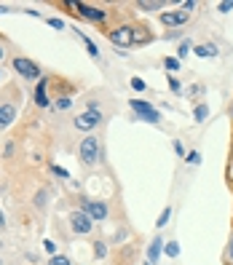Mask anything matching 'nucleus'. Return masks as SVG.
I'll return each instance as SVG.
<instances>
[{
  "label": "nucleus",
  "mask_w": 233,
  "mask_h": 265,
  "mask_svg": "<svg viewBox=\"0 0 233 265\" xmlns=\"http://www.w3.org/2000/svg\"><path fill=\"white\" fill-rule=\"evenodd\" d=\"M102 156V147H100V137H94V134H89V137L81 139V161L86 166H94L100 161Z\"/></svg>",
  "instance_id": "nucleus-1"
},
{
  "label": "nucleus",
  "mask_w": 233,
  "mask_h": 265,
  "mask_svg": "<svg viewBox=\"0 0 233 265\" xmlns=\"http://www.w3.org/2000/svg\"><path fill=\"white\" fill-rule=\"evenodd\" d=\"M164 252H166V255L171 257V260H174V257L180 255V244H177V241H169V244H164Z\"/></svg>",
  "instance_id": "nucleus-17"
},
{
  "label": "nucleus",
  "mask_w": 233,
  "mask_h": 265,
  "mask_svg": "<svg viewBox=\"0 0 233 265\" xmlns=\"http://www.w3.org/2000/svg\"><path fill=\"white\" fill-rule=\"evenodd\" d=\"M161 252H164V238H161V236H156V238L150 241V246H148V263L156 265V263H158V257H161Z\"/></svg>",
  "instance_id": "nucleus-10"
},
{
  "label": "nucleus",
  "mask_w": 233,
  "mask_h": 265,
  "mask_svg": "<svg viewBox=\"0 0 233 265\" xmlns=\"http://www.w3.org/2000/svg\"><path fill=\"white\" fill-rule=\"evenodd\" d=\"M8 11H11L8 5H0V14H8Z\"/></svg>",
  "instance_id": "nucleus-34"
},
{
  "label": "nucleus",
  "mask_w": 233,
  "mask_h": 265,
  "mask_svg": "<svg viewBox=\"0 0 233 265\" xmlns=\"http://www.w3.org/2000/svg\"><path fill=\"white\" fill-rule=\"evenodd\" d=\"M48 265H72V263H70V257H65V255H54L51 260H48Z\"/></svg>",
  "instance_id": "nucleus-22"
},
{
  "label": "nucleus",
  "mask_w": 233,
  "mask_h": 265,
  "mask_svg": "<svg viewBox=\"0 0 233 265\" xmlns=\"http://www.w3.org/2000/svg\"><path fill=\"white\" fill-rule=\"evenodd\" d=\"M67 8H75L81 16H86V19H91V22H105L107 19V11H102V8H97V5H89V3H72V0H67Z\"/></svg>",
  "instance_id": "nucleus-6"
},
{
  "label": "nucleus",
  "mask_w": 233,
  "mask_h": 265,
  "mask_svg": "<svg viewBox=\"0 0 233 265\" xmlns=\"http://www.w3.org/2000/svg\"><path fill=\"white\" fill-rule=\"evenodd\" d=\"M81 212H86L91 220H94V223H102V220L107 217V212H110V209H107V204H105V201L83 199V201H81Z\"/></svg>",
  "instance_id": "nucleus-4"
},
{
  "label": "nucleus",
  "mask_w": 233,
  "mask_h": 265,
  "mask_svg": "<svg viewBox=\"0 0 233 265\" xmlns=\"http://www.w3.org/2000/svg\"><path fill=\"white\" fill-rule=\"evenodd\" d=\"M164 5H166L164 0H139L137 8L139 11H158V8H164Z\"/></svg>",
  "instance_id": "nucleus-14"
},
{
  "label": "nucleus",
  "mask_w": 233,
  "mask_h": 265,
  "mask_svg": "<svg viewBox=\"0 0 233 265\" xmlns=\"http://www.w3.org/2000/svg\"><path fill=\"white\" fill-rule=\"evenodd\" d=\"M70 104H72L70 97H59V99H57V110H70Z\"/></svg>",
  "instance_id": "nucleus-23"
},
{
  "label": "nucleus",
  "mask_w": 233,
  "mask_h": 265,
  "mask_svg": "<svg viewBox=\"0 0 233 265\" xmlns=\"http://www.w3.org/2000/svg\"><path fill=\"white\" fill-rule=\"evenodd\" d=\"M110 43L118 48H126L134 43V30L132 27H115L113 33H110Z\"/></svg>",
  "instance_id": "nucleus-8"
},
{
  "label": "nucleus",
  "mask_w": 233,
  "mask_h": 265,
  "mask_svg": "<svg viewBox=\"0 0 233 265\" xmlns=\"http://www.w3.org/2000/svg\"><path fill=\"white\" fill-rule=\"evenodd\" d=\"M193 8H196V0H185V3H182V11H188V14H191Z\"/></svg>",
  "instance_id": "nucleus-31"
},
{
  "label": "nucleus",
  "mask_w": 233,
  "mask_h": 265,
  "mask_svg": "<svg viewBox=\"0 0 233 265\" xmlns=\"http://www.w3.org/2000/svg\"><path fill=\"white\" fill-rule=\"evenodd\" d=\"M51 171H54L57 177H62V180H70V171L62 169V166H51Z\"/></svg>",
  "instance_id": "nucleus-25"
},
{
  "label": "nucleus",
  "mask_w": 233,
  "mask_h": 265,
  "mask_svg": "<svg viewBox=\"0 0 233 265\" xmlns=\"http://www.w3.org/2000/svg\"><path fill=\"white\" fill-rule=\"evenodd\" d=\"M188 164H191V166H199V164H201V153H199V150L188 153Z\"/></svg>",
  "instance_id": "nucleus-24"
},
{
  "label": "nucleus",
  "mask_w": 233,
  "mask_h": 265,
  "mask_svg": "<svg viewBox=\"0 0 233 265\" xmlns=\"http://www.w3.org/2000/svg\"><path fill=\"white\" fill-rule=\"evenodd\" d=\"M145 265H153V263H148V260H145Z\"/></svg>",
  "instance_id": "nucleus-37"
},
{
  "label": "nucleus",
  "mask_w": 233,
  "mask_h": 265,
  "mask_svg": "<svg viewBox=\"0 0 233 265\" xmlns=\"http://www.w3.org/2000/svg\"><path fill=\"white\" fill-rule=\"evenodd\" d=\"M231 115H233V107H231Z\"/></svg>",
  "instance_id": "nucleus-38"
},
{
  "label": "nucleus",
  "mask_w": 233,
  "mask_h": 265,
  "mask_svg": "<svg viewBox=\"0 0 233 265\" xmlns=\"http://www.w3.org/2000/svg\"><path fill=\"white\" fill-rule=\"evenodd\" d=\"M188 19H191V14L188 11H164L161 14V22L166 24V27H182V24H188Z\"/></svg>",
  "instance_id": "nucleus-9"
},
{
  "label": "nucleus",
  "mask_w": 233,
  "mask_h": 265,
  "mask_svg": "<svg viewBox=\"0 0 233 265\" xmlns=\"http://www.w3.org/2000/svg\"><path fill=\"white\" fill-rule=\"evenodd\" d=\"M48 24H51L54 30H65V22H62V19H57V16H54V19H48Z\"/></svg>",
  "instance_id": "nucleus-30"
},
{
  "label": "nucleus",
  "mask_w": 233,
  "mask_h": 265,
  "mask_svg": "<svg viewBox=\"0 0 233 265\" xmlns=\"http://www.w3.org/2000/svg\"><path fill=\"white\" fill-rule=\"evenodd\" d=\"M164 67H166L169 72H177V70H180V59H177V57H166V59H164Z\"/></svg>",
  "instance_id": "nucleus-19"
},
{
  "label": "nucleus",
  "mask_w": 233,
  "mask_h": 265,
  "mask_svg": "<svg viewBox=\"0 0 233 265\" xmlns=\"http://www.w3.org/2000/svg\"><path fill=\"white\" fill-rule=\"evenodd\" d=\"M132 89H134V91H145L148 86H145L142 78H132Z\"/></svg>",
  "instance_id": "nucleus-27"
},
{
  "label": "nucleus",
  "mask_w": 233,
  "mask_h": 265,
  "mask_svg": "<svg viewBox=\"0 0 233 265\" xmlns=\"http://www.w3.org/2000/svg\"><path fill=\"white\" fill-rule=\"evenodd\" d=\"M16 115V107L14 104H0V129H5Z\"/></svg>",
  "instance_id": "nucleus-11"
},
{
  "label": "nucleus",
  "mask_w": 233,
  "mask_h": 265,
  "mask_svg": "<svg viewBox=\"0 0 233 265\" xmlns=\"http://www.w3.org/2000/svg\"><path fill=\"white\" fill-rule=\"evenodd\" d=\"M228 255H231V260H233V241H231V249H228Z\"/></svg>",
  "instance_id": "nucleus-35"
},
{
  "label": "nucleus",
  "mask_w": 233,
  "mask_h": 265,
  "mask_svg": "<svg viewBox=\"0 0 233 265\" xmlns=\"http://www.w3.org/2000/svg\"><path fill=\"white\" fill-rule=\"evenodd\" d=\"M35 102H38V107H48V97H46V75L40 78L38 89H35Z\"/></svg>",
  "instance_id": "nucleus-12"
},
{
  "label": "nucleus",
  "mask_w": 233,
  "mask_h": 265,
  "mask_svg": "<svg viewBox=\"0 0 233 265\" xmlns=\"http://www.w3.org/2000/svg\"><path fill=\"white\" fill-rule=\"evenodd\" d=\"M105 255H107V246H105V241H97V244H94V257H97V260H102Z\"/></svg>",
  "instance_id": "nucleus-20"
},
{
  "label": "nucleus",
  "mask_w": 233,
  "mask_h": 265,
  "mask_svg": "<svg viewBox=\"0 0 233 265\" xmlns=\"http://www.w3.org/2000/svg\"><path fill=\"white\" fill-rule=\"evenodd\" d=\"M217 11H223V14L233 11V0H223V3H217Z\"/></svg>",
  "instance_id": "nucleus-28"
},
{
  "label": "nucleus",
  "mask_w": 233,
  "mask_h": 265,
  "mask_svg": "<svg viewBox=\"0 0 233 265\" xmlns=\"http://www.w3.org/2000/svg\"><path fill=\"white\" fill-rule=\"evenodd\" d=\"M0 59H3V48H0Z\"/></svg>",
  "instance_id": "nucleus-36"
},
{
  "label": "nucleus",
  "mask_w": 233,
  "mask_h": 265,
  "mask_svg": "<svg viewBox=\"0 0 233 265\" xmlns=\"http://www.w3.org/2000/svg\"><path fill=\"white\" fill-rule=\"evenodd\" d=\"M0 228H5V214L0 212Z\"/></svg>",
  "instance_id": "nucleus-33"
},
{
  "label": "nucleus",
  "mask_w": 233,
  "mask_h": 265,
  "mask_svg": "<svg viewBox=\"0 0 233 265\" xmlns=\"http://www.w3.org/2000/svg\"><path fill=\"white\" fill-rule=\"evenodd\" d=\"M169 217H171V209L166 206L161 214H158V220H156V228H166V223H169Z\"/></svg>",
  "instance_id": "nucleus-18"
},
{
  "label": "nucleus",
  "mask_w": 233,
  "mask_h": 265,
  "mask_svg": "<svg viewBox=\"0 0 233 265\" xmlns=\"http://www.w3.org/2000/svg\"><path fill=\"white\" fill-rule=\"evenodd\" d=\"M188 51H191V40H182V43H180V48H177V59H185V57H188Z\"/></svg>",
  "instance_id": "nucleus-21"
},
{
  "label": "nucleus",
  "mask_w": 233,
  "mask_h": 265,
  "mask_svg": "<svg viewBox=\"0 0 233 265\" xmlns=\"http://www.w3.org/2000/svg\"><path fill=\"white\" fill-rule=\"evenodd\" d=\"M14 70L19 72L22 78H27V81H38V78H43L40 75V67L35 65L33 59H27V57H16L14 59Z\"/></svg>",
  "instance_id": "nucleus-5"
},
{
  "label": "nucleus",
  "mask_w": 233,
  "mask_h": 265,
  "mask_svg": "<svg viewBox=\"0 0 233 265\" xmlns=\"http://www.w3.org/2000/svg\"><path fill=\"white\" fill-rule=\"evenodd\" d=\"M166 78H169V89H171V91H180V89H182V86H180V81H177L174 75H166Z\"/></svg>",
  "instance_id": "nucleus-29"
},
{
  "label": "nucleus",
  "mask_w": 233,
  "mask_h": 265,
  "mask_svg": "<svg viewBox=\"0 0 233 265\" xmlns=\"http://www.w3.org/2000/svg\"><path fill=\"white\" fill-rule=\"evenodd\" d=\"M43 249H46V252H48V255H51V257L57 255V244H54L51 238H46V241H43Z\"/></svg>",
  "instance_id": "nucleus-26"
},
{
  "label": "nucleus",
  "mask_w": 233,
  "mask_h": 265,
  "mask_svg": "<svg viewBox=\"0 0 233 265\" xmlns=\"http://www.w3.org/2000/svg\"><path fill=\"white\" fill-rule=\"evenodd\" d=\"M0 265H3V260H0Z\"/></svg>",
  "instance_id": "nucleus-39"
},
{
  "label": "nucleus",
  "mask_w": 233,
  "mask_h": 265,
  "mask_svg": "<svg viewBox=\"0 0 233 265\" xmlns=\"http://www.w3.org/2000/svg\"><path fill=\"white\" fill-rule=\"evenodd\" d=\"M78 38H81V40H83V46H86V51H89V54H91V57H100V48H97V46H94V40H91V38H89V35H83V33H78Z\"/></svg>",
  "instance_id": "nucleus-15"
},
{
  "label": "nucleus",
  "mask_w": 233,
  "mask_h": 265,
  "mask_svg": "<svg viewBox=\"0 0 233 265\" xmlns=\"http://www.w3.org/2000/svg\"><path fill=\"white\" fill-rule=\"evenodd\" d=\"M129 107L137 113L139 121H148V123H158V121H161V113H158L150 102H145V99H129Z\"/></svg>",
  "instance_id": "nucleus-2"
},
{
  "label": "nucleus",
  "mask_w": 233,
  "mask_h": 265,
  "mask_svg": "<svg viewBox=\"0 0 233 265\" xmlns=\"http://www.w3.org/2000/svg\"><path fill=\"white\" fill-rule=\"evenodd\" d=\"M174 153H177V156H182V153H185V147H182V142H174Z\"/></svg>",
  "instance_id": "nucleus-32"
},
{
  "label": "nucleus",
  "mask_w": 233,
  "mask_h": 265,
  "mask_svg": "<svg viewBox=\"0 0 233 265\" xmlns=\"http://www.w3.org/2000/svg\"><path fill=\"white\" fill-rule=\"evenodd\" d=\"M102 123V113L100 110H86L75 118V129H81V132H91L94 126H100Z\"/></svg>",
  "instance_id": "nucleus-7"
},
{
  "label": "nucleus",
  "mask_w": 233,
  "mask_h": 265,
  "mask_svg": "<svg viewBox=\"0 0 233 265\" xmlns=\"http://www.w3.org/2000/svg\"><path fill=\"white\" fill-rule=\"evenodd\" d=\"M193 51L199 54L201 59H212V57H217V48H214L212 43H201V46H196Z\"/></svg>",
  "instance_id": "nucleus-13"
},
{
  "label": "nucleus",
  "mask_w": 233,
  "mask_h": 265,
  "mask_svg": "<svg viewBox=\"0 0 233 265\" xmlns=\"http://www.w3.org/2000/svg\"><path fill=\"white\" fill-rule=\"evenodd\" d=\"M70 228H72V233H78V236H89V233L94 231V220L78 209V212L70 214Z\"/></svg>",
  "instance_id": "nucleus-3"
},
{
  "label": "nucleus",
  "mask_w": 233,
  "mask_h": 265,
  "mask_svg": "<svg viewBox=\"0 0 233 265\" xmlns=\"http://www.w3.org/2000/svg\"><path fill=\"white\" fill-rule=\"evenodd\" d=\"M206 115H209V107H206V104H196V110H193V121H196V123H204Z\"/></svg>",
  "instance_id": "nucleus-16"
}]
</instances>
